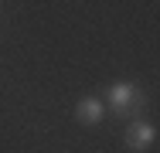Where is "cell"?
I'll return each instance as SVG.
<instances>
[{
    "instance_id": "1",
    "label": "cell",
    "mask_w": 160,
    "mask_h": 153,
    "mask_svg": "<svg viewBox=\"0 0 160 153\" xmlns=\"http://www.w3.org/2000/svg\"><path fill=\"white\" fill-rule=\"evenodd\" d=\"M102 102L112 109V116L116 119H140V112L147 109V92L140 89L136 82H112V85H106L102 89Z\"/></svg>"
},
{
    "instance_id": "3",
    "label": "cell",
    "mask_w": 160,
    "mask_h": 153,
    "mask_svg": "<svg viewBox=\"0 0 160 153\" xmlns=\"http://www.w3.org/2000/svg\"><path fill=\"white\" fill-rule=\"evenodd\" d=\"M75 119L82 122V126H99V122L106 119V102H102V95H82L78 102H75Z\"/></svg>"
},
{
    "instance_id": "2",
    "label": "cell",
    "mask_w": 160,
    "mask_h": 153,
    "mask_svg": "<svg viewBox=\"0 0 160 153\" xmlns=\"http://www.w3.org/2000/svg\"><path fill=\"white\" fill-rule=\"evenodd\" d=\"M123 143H126V150H133V153H147L157 143V126L150 119H129L126 129H123Z\"/></svg>"
}]
</instances>
